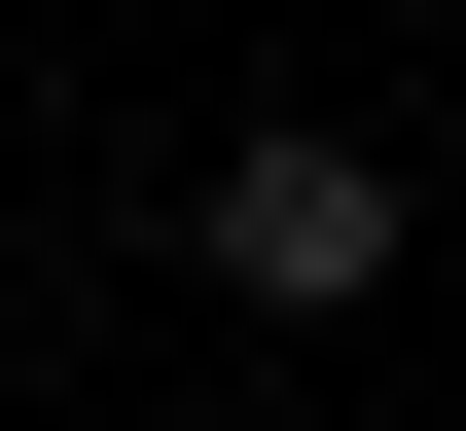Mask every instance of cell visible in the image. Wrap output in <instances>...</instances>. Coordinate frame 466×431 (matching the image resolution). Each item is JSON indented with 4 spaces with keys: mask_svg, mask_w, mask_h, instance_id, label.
I'll list each match as a JSON object with an SVG mask.
<instances>
[{
    "mask_svg": "<svg viewBox=\"0 0 466 431\" xmlns=\"http://www.w3.org/2000/svg\"><path fill=\"white\" fill-rule=\"evenodd\" d=\"M108 36H144V0H108Z\"/></svg>",
    "mask_w": 466,
    "mask_h": 431,
    "instance_id": "2",
    "label": "cell"
},
{
    "mask_svg": "<svg viewBox=\"0 0 466 431\" xmlns=\"http://www.w3.org/2000/svg\"><path fill=\"white\" fill-rule=\"evenodd\" d=\"M179 251H216L251 323H359L431 216H395V144H359V108H288V144H216V180H179Z\"/></svg>",
    "mask_w": 466,
    "mask_h": 431,
    "instance_id": "1",
    "label": "cell"
}]
</instances>
